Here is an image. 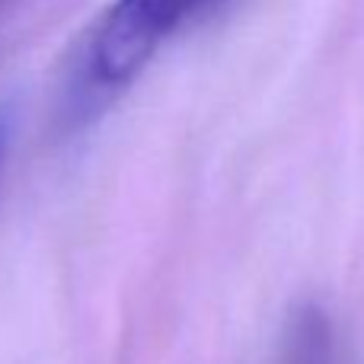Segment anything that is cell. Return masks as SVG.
Listing matches in <instances>:
<instances>
[{"instance_id": "obj_1", "label": "cell", "mask_w": 364, "mask_h": 364, "mask_svg": "<svg viewBox=\"0 0 364 364\" xmlns=\"http://www.w3.org/2000/svg\"><path fill=\"white\" fill-rule=\"evenodd\" d=\"M218 0H112L96 16L70 80L74 112H96L132 87L164 42Z\"/></svg>"}, {"instance_id": "obj_2", "label": "cell", "mask_w": 364, "mask_h": 364, "mask_svg": "<svg viewBox=\"0 0 364 364\" xmlns=\"http://www.w3.org/2000/svg\"><path fill=\"white\" fill-rule=\"evenodd\" d=\"M6 147H10V115L0 112V166H4Z\"/></svg>"}, {"instance_id": "obj_3", "label": "cell", "mask_w": 364, "mask_h": 364, "mask_svg": "<svg viewBox=\"0 0 364 364\" xmlns=\"http://www.w3.org/2000/svg\"><path fill=\"white\" fill-rule=\"evenodd\" d=\"M10 6H13V0H0V16H4V13L10 10Z\"/></svg>"}]
</instances>
